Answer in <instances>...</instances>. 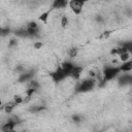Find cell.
<instances>
[{
  "label": "cell",
  "mask_w": 132,
  "mask_h": 132,
  "mask_svg": "<svg viewBox=\"0 0 132 132\" xmlns=\"http://www.w3.org/2000/svg\"><path fill=\"white\" fill-rule=\"evenodd\" d=\"M27 88H32V89H34V90L38 91V90H39V88H40V85H39V82H38L37 80L32 79L31 81H29V82H28V87H27Z\"/></svg>",
  "instance_id": "16"
},
{
  "label": "cell",
  "mask_w": 132,
  "mask_h": 132,
  "mask_svg": "<svg viewBox=\"0 0 132 132\" xmlns=\"http://www.w3.org/2000/svg\"><path fill=\"white\" fill-rule=\"evenodd\" d=\"M18 45V40L15 39V38H11L9 41H8V47L9 48H11V47H13V46H16Z\"/></svg>",
  "instance_id": "23"
},
{
  "label": "cell",
  "mask_w": 132,
  "mask_h": 132,
  "mask_svg": "<svg viewBox=\"0 0 132 132\" xmlns=\"http://www.w3.org/2000/svg\"><path fill=\"white\" fill-rule=\"evenodd\" d=\"M71 119H72V121H73L75 124H79V123L81 122V117L78 116V114H73V116L71 117Z\"/></svg>",
  "instance_id": "25"
},
{
  "label": "cell",
  "mask_w": 132,
  "mask_h": 132,
  "mask_svg": "<svg viewBox=\"0 0 132 132\" xmlns=\"http://www.w3.org/2000/svg\"><path fill=\"white\" fill-rule=\"evenodd\" d=\"M95 20H96V22H98V23H103V18H102V15H96Z\"/></svg>",
  "instance_id": "27"
},
{
  "label": "cell",
  "mask_w": 132,
  "mask_h": 132,
  "mask_svg": "<svg viewBox=\"0 0 132 132\" xmlns=\"http://www.w3.org/2000/svg\"><path fill=\"white\" fill-rule=\"evenodd\" d=\"M26 26H27V27H30V28H34V29L39 28V26H38L37 22H35V21H31V22L27 23V25H26Z\"/></svg>",
  "instance_id": "22"
},
{
  "label": "cell",
  "mask_w": 132,
  "mask_h": 132,
  "mask_svg": "<svg viewBox=\"0 0 132 132\" xmlns=\"http://www.w3.org/2000/svg\"><path fill=\"white\" fill-rule=\"evenodd\" d=\"M21 123V120L19 118H10L7 120L6 123H4L1 127L2 132H12L14 128Z\"/></svg>",
  "instance_id": "4"
},
{
  "label": "cell",
  "mask_w": 132,
  "mask_h": 132,
  "mask_svg": "<svg viewBox=\"0 0 132 132\" xmlns=\"http://www.w3.org/2000/svg\"><path fill=\"white\" fill-rule=\"evenodd\" d=\"M61 26L62 28H66L68 26V18L66 15H63L61 18Z\"/></svg>",
  "instance_id": "21"
},
{
  "label": "cell",
  "mask_w": 132,
  "mask_h": 132,
  "mask_svg": "<svg viewBox=\"0 0 132 132\" xmlns=\"http://www.w3.org/2000/svg\"><path fill=\"white\" fill-rule=\"evenodd\" d=\"M69 5V2L66 0H55L52 5H51V9H60V8H65L66 6Z\"/></svg>",
  "instance_id": "9"
},
{
  "label": "cell",
  "mask_w": 132,
  "mask_h": 132,
  "mask_svg": "<svg viewBox=\"0 0 132 132\" xmlns=\"http://www.w3.org/2000/svg\"><path fill=\"white\" fill-rule=\"evenodd\" d=\"M12 33H13V35H14L15 37H19V38H30L29 33H28L26 27L15 29V30L12 31Z\"/></svg>",
  "instance_id": "8"
},
{
  "label": "cell",
  "mask_w": 132,
  "mask_h": 132,
  "mask_svg": "<svg viewBox=\"0 0 132 132\" xmlns=\"http://www.w3.org/2000/svg\"><path fill=\"white\" fill-rule=\"evenodd\" d=\"M119 67H120L122 73H128V72H130L132 70V59H130V60L122 63L121 65H119Z\"/></svg>",
  "instance_id": "12"
},
{
  "label": "cell",
  "mask_w": 132,
  "mask_h": 132,
  "mask_svg": "<svg viewBox=\"0 0 132 132\" xmlns=\"http://www.w3.org/2000/svg\"><path fill=\"white\" fill-rule=\"evenodd\" d=\"M77 52H78V50L76 47H72L71 50H69V57L70 58H74L77 55Z\"/></svg>",
  "instance_id": "24"
},
{
  "label": "cell",
  "mask_w": 132,
  "mask_h": 132,
  "mask_svg": "<svg viewBox=\"0 0 132 132\" xmlns=\"http://www.w3.org/2000/svg\"><path fill=\"white\" fill-rule=\"evenodd\" d=\"M96 86V80L93 77H88V78H84L82 80H80L76 87H75V93L77 94H81V93H88L94 90Z\"/></svg>",
  "instance_id": "2"
},
{
  "label": "cell",
  "mask_w": 132,
  "mask_h": 132,
  "mask_svg": "<svg viewBox=\"0 0 132 132\" xmlns=\"http://www.w3.org/2000/svg\"><path fill=\"white\" fill-rule=\"evenodd\" d=\"M16 105H20V104H22V103H24L25 102V99L22 97V96H20V95H14L13 96V100H12Z\"/></svg>",
  "instance_id": "19"
},
{
  "label": "cell",
  "mask_w": 132,
  "mask_h": 132,
  "mask_svg": "<svg viewBox=\"0 0 132 132\" xmlns=\"http://www.w3.org/2000/svg\"><path fill=\"white\" fill-rule=\"evenodd\" d=\"M42 46H43V43H42L41 41H35V42L33 43V47H34L35 50H40Z\"/></svg>",
  "instance_id": "26"
},
{
  "label": "cell",
  "mask_w": 132,
  "mask_h": 132,
  "mask_svg": "<svg viewBox=\"0 0 132 132\" xmlns=\"http://www.w3.org/2000/svg\"><path fill=\"white\" fill-rule=\"evenodd\" d=\"M121 73L122 72H121V69L119 66H108V65L104 66V68L102 70V75H103V78L101 80L102 85L117 78Z\"/></svg>",
  "instance_id": "1"
},
{
  "label": "cell",
  "mask_w": 132,
  "mask_h": 132,
  "mask_svg": "<svg viewBox=\"0 0 132 132\" xmlns=\"http://www.w3.org/2000/svg\"><path fill=\"white\" fill-rule=\"evenodd\" d=\"M118 85L120 87H129L132 86V74L131 73H122L117 77Z\"/></svg>",
  "instance_id": "6"
},
{
  "label": "cell",
  "mask_w": 132,
  "mask_h": 132,
  "mask_svg": "<svg viewBox=\"0 0 132 132\" xmlns=\"http://www.w3.org/2000/svg\"><path fill=\"white\" fill-rule=\"evenodd\" d=\"M12 31L8 28V27H6V28H4V27H2L1 29H0V35H1V37H5V36H7L8 34H10Z\"/></svg>",
  "instance_id": "18"
},
{
  "label": "cell",
  "mask_w": 132,
  "mask_h": 132,
  "mask_svg": "<svg viewBox=\"0 0 132 132\" xmlns=\"http://www.w3.org/2000/svg\"><path fill=\"white\" fill-rule=\"evenodd\" d=\"M16 132H27V131H16Z\"/></svg>",
  "instance_id": "28"
},
{
  "label": "cell",
  "mask_w": 132,
  "mask_h": 132,
  "mask_svg": "<svg viewBox=\"0 0 132 132\" xmlns=\"http://www.w3.org/2000/svg\"><path fill=\"white\" fill-rule=\"evenodd\" d=\"M35 69H30V70H27L23 73H21L16 79V81L19 84H24V82H29L31 81L32 79H34V76H35Z\"/></svg>",
  "instance_id": "5"
},
{
  "label": "cell",
  "mask_w": 132,
  "mask_h": 132,
  "mask_svg": "<svg viewBox=\"0 0 132 132\" xmlns=\"http://www.w3.org/2000/svg\"><path fill=\"white\" fill-rule=\"evenodd\" d=\"M50 76H51L52 80H53L54 82H56V84H59V82L63 81L65 78H67V77H68V75L64 72V70L61 68V66H60V67H58L56 70H54V71L50 72Z\"/></svg>",
  "instance_id": "3"
},
{
  "label": "cell",
  "mask_w": 132,
  "mask_h": 132,
  "mask_svg": "<svg viewBox=\"0 0 132 132\" xmlns=\"http://www.w3.org/2000/svg\"><path fill=\"white\" fill-rule=\"evenodd\" d=\"M85 5V1L81 0H72L69 1V7L75 14H79L82 10V7Z\"/></svg>",
  "instance_id": "7"
},
{
  "label": "cell",
  "mask_w": 132,
  "mask_h": 132,
  "mask_svg": "<svg viewBox=\"0 0 132 132\" xmlns=\"http://www.w3.org/2000/svg\"><path fill=\"white\" fill-rule=\"evenodd\" d=\"M51 12H52V9H51V8L47 9V10H45L44 12H42V13L38 16V21H40V22L43 23V24H47V20H48V16H50Z\"/></svg>",
  "instance_id": "13"
},
{
  "label": "cell",
  "mask_w": 132,
  "mask_h": 132,
  "mask_svg": "<svg viewBox=\"0 0 132 132\" xmlns=\"http://www.w3.org/2000/svg\"><path fill=\"white\" fill-rule=\"evenodd\" d=\"M130 54L129 53H124V54H122V55H120V60L124 63V62H126V61H128V60H130Z\"/></svg>",
  "instance_id": "20"
},
{
  "label": "cell",
  "mask_w": 132,
  "mask_h": 132,
  "mask_svg": "<svg viewBox=\"0 0 132 132\" xmlns=\"http://www.w3.org/2000/svg\"><path fill=\"white\" fill-rule=\"evenodd\" d=\"M82 70H84L82 66L75 65V66H74V68L72 69V71H71V73H70L69 77H71V78H73V79H78V78L80 77V74H81Z\"/></svg>",
  "instance_id": "11"
},
{
  "label": "cell",
  "mask_w": 132,
  "mask_h": 132,
  "mask_svg": "<svg viewBox=\"0 0 132 132\" xmlns=\"http://www.w3.org/2000/svg\"><path fill=\"white\" fill-rule=\"evenodd\" d=\"M46 107L44 105H34V106H31L29 108V111L32 112V113H37V112H40L42 110H45Z\"/></svg>",
  "instance_id": "15"
},
{
  "label": "cell",
  "mask_w": 132,
  "mask_h": 132,
  "mask_svg": "<svg viewBox=\"0 0 132 132\" xmlns=\"http://www.w3.org/2000/svg\"><path fill=\"white\" fill-rule=\"evenodd\" d=\"M16 106H18V105H16L13 101H11V102H8V103H6L5 105H3V106H2V109H3L6 113L9 114V113H11V111H12V110L14 109V107H16Z\"/></svg>",
  "instance_id": "14"
},
{
  "label": "cell",
  "mask_w": 132,
  "mask_h": 132,
  "mask_svg": "<svg viewBox=\"0 0 132 132\" xmlns=\"http://www.w3.org/2000/svg\"><path fill=\"white\" fill-rule=\"evenodd\" d=\"M74 64L71 62V61H64L62 64H61V68L64 70V72L68 75V77H69V75H70V73H71V71H72V69L74 68Z\"/></svg>",
  "instance_id": "10"
},
{
  "label": "cell",
  "mask_w": 132,
  "mask_h": 132,
  "mask_svg": "<svg viewBox=\"0 0 132 132\" xmlns=\"http://www.w3.org/2000/svg\"><path fill=\"white\" fill-rule=\"evenodd\" d=\"M121 45H123V46L125 47V50H126L130 55H132V40L125 41V42H123Z\"/></svg>",
  "instance_id": "17"
}]
</instances>
